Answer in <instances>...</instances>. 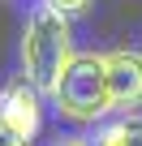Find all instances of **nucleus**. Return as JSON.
<instances>
[{
  "label": "nucleus",
  "mask_w": 142,
  "mask_h": 146,
  "mask_svg": "<svg viewBox=\"0 0 142 146\" xmlns=\"http://www.w3.org/2000/svg\"><path fill=\"white\" fill-rule=\"evenodd\" d=\"M69 60H73V30H69L65 9H56L52 0L35 5L22 30V73L43 95H52Z\"/></svg>",
  "instance_id": "f257e3e1"
},
{
  "label": "nucleus",
  "mask_w": 142,
  "mask_h": 146,
  "mask_svg": "<svg viewBox=\"0 0 142 146\" xmlns=\"http://www.w3.org/2000/svg\"><path fill=\"white\" fill-rule=\"evenodd\" d=\"M52 103L65 120L73 125H95L99 116L112 112V95H108V60L95 52H82L65 64L60 82L52 90Z\"/></svg>",
  "instance_id": "f03ea898"
},
{
  "label": "nucleus",
  "mask_w": 142,
  "mask_h": 146,
  "mask_svg": "<svg viewBox=\"0 0 142 146\" xmlns=\"http://www.w3.org/2000/svg\"><path fill=\"white\" fill-rule=\"evenodd\" d=\"M108 95L116 112H138L142 108V52H108Z\"/></svg>",
  "instance_id": "7ed1b4c3"
},
{
  "label": "nucleus",
  "mask_w": 142,
  "mask_h": 146,
  "mask_svg": "<svg viewBox=\"0 0 142 146\" xmlns=\"http://www.w3.org/2000/svg\"><path fill=\"white\" fill-rule=\"evenodd\" d=\"M39 86L26 78V73H22V78H13L5 90H0V112H5L17 129H26L30 137L39 133Z\"/></svg>",
  "instance_id": "20e7f679"
},
{
  "label": "nucleus",
  "mask_w": 142,
  "mask_h": 146,
  "mask_svg": "<svg viewBox=\"0 0 142 146\" xmlns=\"http://www.w3.org/2000/svg\"><path fill=\"white\" fill-rule=\"evenodd\" d=\"M95 146H142V116L125 112L121 120H112L108 129H99Z\"/></svg>",
  "instance_id": "39448f33"
},
{
  "label": "nucleus",
  "mask_w": 142,
  "mask_h": 146,
  "mask_svg": "<svg viewBox=\"0 0 142 146\" xmlns=\"http://www.w3.org/2000/svg\"><path fill=\"white\" fill-rule=\"evenodd\" d=\"M0 146H30V133H26V129H17L5 112H0Z\"/></svg>",
  "instance_id": "423d86ee"
},
{
  "label": "nucleus",
  "mask_w": 142,
  "mask_h": 146,
  "mask_svg": "<svg viewBox=\"0 0 142 146\" xmlns=\"http://www.w3.org/2000/svg\"><path fill=\"white\" fill-rule=\"evenodd\" d=\"M56 146H91V142H82V137H65V142H56Z\"/></svg>",
  "instance_id": "0eeeda50"
}]
</instances>
